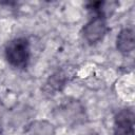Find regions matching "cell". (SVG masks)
Returning a JSON list of instances; mask_svg holds the SVG:
<instances>
[{
    "mask_svg": "<svg viewBox=\"0 0 135 135\" xmlns=\"http://www.w3.org/2000/svg\"><path fill=\"white\" fill-rule=\"evenodd\" d=\"M68 80L69 73H66V71L64 70H58L49 78L46 82V88H49V90L52 92L60 91L61 89H63Z\"/></svg>",
    "mask_w": 135,
    "mask_h": 135,
    "instance_id": "5",
    "label": "cell"
},
{
    "mask_svg": "<svg viewBox=\"0 0 135 135\" xmlns=\"http://www.w3.org/2000/svg\"><path fill=\"white\" fill-rule=\"evenodd\" d=\"M113 135H134V114L132 110L123 109L116 114Z\"/></svg>",
    "mask_w": 135,
    "mask_h": 135,
    "instance_id": "3",
    "label": "cell"
},
{
    "mask_svg": "<svg viewBox=\"0 0 135 135\" xmlns=\"http://www.w3.org/2000/svg\"><path fill=\"white\" fill-rule=\"evenodd\" d=\"M30 55V42L24 37L13 39L5 47V58L14 68L24 69L28 63Z\"/></svg>",
    "mask_w": 135,
    "mask_h": 135,
    "instance_id": "1",
    "label": "cell"
},
{
    "mask_svg": "<svg viewBox=\"0 0 135 135\" xmlns=\"http://www.w3.org/2000/svg\"><path fill=\"white\" fill-rule=\"evenodd\" d=\"M108 31L105 18L101 16L93 17L83 27L82 35L86 42L90 44H94L100 41Z\"/></svg>",
    "mask_w": 135,
    "mask_h": 135,
    "instance_id": "2",
    "label": "cell"
},
{
    "mask_svg": "<svg viewBox=\"0 0 135 135\" xmlns=\"http://www.w3.org/2000/svg\"><path fill=\"white\" fill-rule=\"evenodd\" d=\"M117 50L122 54L131 53L135 47L134 41V32L132 28H123L117 36L116 39Z\"/></svg>",
    "mask_w": 135,
    "mask_h": 135,
    "instance_id": "4",
    "label": "cell"
}]
</instances>
